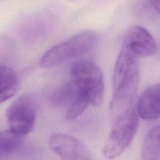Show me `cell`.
Segmentation results:
<instances>
[{"label":"cell","mask_w":160,"mask_h":160,"mask_svg":"<svg viewBox=\"0 0 160 160\" xmlns=\"http://www.w3.org/2000/svg\"><path fill=\"white\" fill-rule=\"evenodd\" d=\"M90 102L88 98L78 90L76 96L68 107L66 119L68 121H74L86 110Z\"/></svg>","instance_id":"4fadbf2b"},{"label":"cell","mask_w":160,"mask_h":160,"mask_svg":"<svg viewBox=\"0 0 160 160\" xmlns=\"http://www.w3.org/2000/svg\"><path fill=\"white\" fill-rule=\"evenodd\" d=\"M136 109L142 119L151 121L160 118V83L149 87L141 94Z\"/></svg>","instance_id":"ba28073f"},{"label":"cell","mask_w":160,"mask_h":160,"mask_svg":"<svg viewBox=\"0 0 160 160\" xmlns=\"http://www.w3.org/2000/svg\"><path fill=\"white\" fill-rule=\"evenodd\" d=\"M49 145L61 160H92L89 150L79 139L71 135L62 132L52 134Z\"/></svg>","instance_id":"8992f818"},{"label":"cell","mask_w":160,"mask_h":160,"mask_svg":"<svg viewBox=\"0 0 160 160\" xmlns=\"http://www.w3.org/2000/svg\"><path fill=\"white\" fill-rule=\"evenodd\" d=\"M138 114L134 106L111 119V128L103 148L106 158L121 155L132 142L138 128Z\"/></svg>","instance_id":"7a4b0ae2"},{"label":"cell","mask_w":160,"mask_h":160,"mask_svg":"<svg viewBox=\"0 0 160 160\" xmlns=\"http://www.w3.org/2000/svg\"><path fill=\"white\" fill-rule=\"evenodd\" d=\"M99 41V34L93 31H84L49 49L42 56L40 65L51 68L68 59L88 52Z\"/></svg>","instance_id":"277c9868"},{"label":"cell","mask_w":160,"mask_h":160,"mask_svg":"<svg viewBox=\"0 0 160 160\" xmlns=\"http://www.w3.org/2000/svg\"><path fill=\"white\" fill-rule=\"evenodd\" d=\"M1 94L0 102L2 103L14 95L18 90L19 81L16 72L9 66L0 65Z\"/></svg>","instance_id":"9c48e42d"},{"label":"cell","mask_w":160,"mask_h":160,"mask_svg":"<svg viewBox=\"0 0 160 160\" xmlns=\"http://www.w3.org/2000/svg\"><path fill=\"white\" fill-rule=\"evenodd\" d=\"M78 93V89L71 81L56 89L49 97L50 104L56 108L69 106Z\"/></svg>","instance_id":"8fae6325"},{"label":"cell","mask_w":160,"mask_h":160,"mask_svg":"<svg viewBox=\"0 0 160 160\" xmlns=\"http://www.w3.org/2000/svg\"><path fill=\"white\" fill-rule=\"evenodd\" d=\"M141 152L143 160H160V123L147 133Z\"/></svg>","instance_id":"30bf717a"},{"label":"cell","mask_w":160,"mask_h":160,"mask_svg":"<svg viewBox=\"0 0 160 160\" xmlns=\"http://www.w3.org/2000/svg\"><path fill=\"white\" fill-rule=\"evenodd\" d=\"M23 136L9 129L4 130L0 134V157L1 160L15 152L22 145Z\"/></svg>","instance_id":"7c38bea8"},{"label":"cell","mask_w":160,"mask_h":160,"mask_svg":"<svg viewBox=\"0 0 160 160\" xmlns=\"http://www.w3.org/2000/svg\"><path fill=\"white\" fill-rule=\"evenodd\" d=\"M139 82L138 56L122 47L116 61L112 75L113 95L109 109L111 119L133 106Z\"/></svg>","instance_id":"6da1fadb"},{"label":"cell","mask_w":160,"mask_h":160,"mask_svg":"<svg viewBox=\"0 0 160 160\" xmlns=\"http://www.w3.org/2000/svg\"><path fill=\"white\" fill-rule=\"evenodd\" d=\"M70 77L78 91L88 98L91 105L99 106L102 103L104 79L96 64L86 59L77 61L71 68Z\"/></svg>","instance_id":"3957f363"},{"label":"cell","mask_w":160,"mask_h":160,"mask_svg":"<svg viewBox=\"0 0 160 160\" xmlns=\"http://www.w3.org/2000/svg\"><path fill=\"white\" fill-rule=\"evenodd\" d=\"M123 48L138 57L154 55L157 51L156 41L150 32L139 25L130 26L123 38Z\"/></svg>","instance_id":"52a82bcc"},{"label":"cell","mask_w":160,"mask_h":160,"mask_svg":"<svg viewBox=\"0 0 160 160\" xmlns=\"http://www.w3.org/2000/svg\"><path fill=\"white\" fill-rule=\"evenodd\" d=\"M36 116V106L32 97L28 94L17 98L9 106L6 117L9 129L24 136L32 129Z\"/></svg>","instance_id":"5b68a950"},{"label":"cell","mask_w":160,"mask_h":160,"mask_svg":"<svg viewBox=\"0 0 160 160\" xmlns=\"http://www.w3.org/2000/svg\"><path fill=\"white\" fill-rule=\"evenodd\" d=\"M152 8L160 14V0H148Z\"/></svg>","instance_id":"5bb4252c"}]
</instances>
